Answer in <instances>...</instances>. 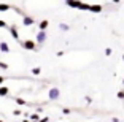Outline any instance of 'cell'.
Segmentation results:
<instances>
[{"label":"cell","instance_id":"24","mask_svg":"<svg viewBox=\"0 0 124 122\" xmlns=\"http://www.w3.org/2000/svg\"><path fill=\"white\" fill-rule=\"evenodd\" d=\"M64 54H65V52H64V51H57V52H56V56H57V57H62Z\"/></svg>","mask_w":124,"mask_h":122},{"label":"cell","instance_id":"23","mask_svg":"<svg viewBox=\"0 0 124 122\" xmlns=\"http://www.w3.org/2000/svg\"><path fill=\"white\" fill-rule=\"evenodd\" d=\"M62 113H64V114H70V113H72V111H70L69 108H64V109H62Z\"/></svg>","mask_w":124,"mask_h":122},{"label":"cell","instance_id":"3","mask_svg":"<svg viewBox=\"0 0 124 122\" xmlns=\"http://www.w3.org/2000/svg\"><path fill=\"white\" fill-rule=\"evenodd\" d=\"M59 97H61V90L57 87H51L49 92H48V98L51 101H56V100H59Z\"/></svg>","mask_w":124,"mask_h":122},{"label":"cell","instance_id":"20","mask_svg":"<svg viewBox=\"0 0 124 122\" xmlns=\"http://www.w3.org/2000/svg\"><path fill=\"white\" fill-rule=\"evenodd\" d=\"M5 27H7V22L3 19H0V29H5Z\"/></svg>","mask_w":124,"mask_h":122},{"label":"cell","instance_id":"30","mask_svg":"<svg viewBox=\"0 0 124 122\" xmlns=\"http://www.w3.org/2000/svg\"><path fill=\"white\" fill-rule=\"evenodd\" d=\"M123 84H124V79H123Z\"/></svg>","mask_w":124,"mask_h":122},{"label":"cell","instance_id":"26","mask_svg":"<svg viewBox=\"0 0 124 122\" xmlns=\"http://www.w3.org/2000/svg\"><path fill=\"white\" fill-rule=\"evenodd\" d=\"M111 122H119V119H118V117H113V119H111Z\"/></svg>","mask_w":124,"mask_h":122},{"label":"cell","instance_id":"25","mask_svg":"<svg viewBox=\"0 0 124 122\" xmlns=\"http://www.w3.org/2000/svg\"><path fill=\"white\" fill-rule=\"evenodd\" d=\"M3 81H5V78L2 75H0V86H2V84H3Z\"/></svg>","mask_w":124,"mask_h":122},{"label":"cell","instance_id":"10","mask_svg":"<svg viewBox=\"0 0 124 122\" xmlns=\"http://www.w3.org/2000/svg\"><path fill=\"white\" fill-rule=\"evenodd\" d=\"M10 93V89L7 86H0V97H8Z\"/></svg>","mask_w":124,"mask_h":122},{"label":"cell","instance_id":"14","mask_svg":"<svg viewBox=\"0 0 124 122\" xmlns=\"http://www.w3.org/2000/svg\"><path fill=\"white\" fill-rule=\"evenodd\" d=\"M15 101L19 105V106H24V105H27V101L24 100V98H21V97H16V98H15Z\"/></svg>","mask_w":124,"mask_h":122},{"label":"cell","instance_id":"27","mask_svg":"<svg viewBox=\"0 0 124 122\" xmlns=\"http://www.w3.org/2000/svg\"><path fill=\"white\" fill-rule=\"evenodd\" d=\"M111 2H113V3H119L121 0H111Z\"/></svg>","mask_w":124,"mask_h":122},{"label":"cell","instance_id":"17","mask_svg":"<svg viewBox=\"0 0 124 122\" xmlns=\"http://www.w3.org/2000/svg\"><path fill=\"white\" fill-rule=\"evenodd\" d=\"M8 68H10V65H8L7 62H2V60H0V70H8Z\"/></svg>","mask_w":124,"mask_h":122},{"label":"cell","instance_id":"22","mask_svg":"<svg viewBox=\"0 0 124 122\" xmlns=\"http://www.w3.org/2000/svg\"><path fill=\"white\" fill-rule=\"evenodd\" d=\"M13 114H15V116H21L22 113H21V109H15V111H13Z\"/></svg>","mask_w":124,"mask_h":122},{"label":"cell","instance_id":"11","mask_svg":"<svg viewBox=\"0 0 124 122\" xmlns=\"http://www.w3.org/2000/svg\"><path fill=\"white\" fill-rule=\"evenodd\" d=\"M11 10V5L8 3H0V13H5V11H10Z\"/></svg>","mask_w":124,"mask_h":122},{"label":"cell","instance_id":"18","mask_svg":"<svg viewBox=\"0 0 124 122\" xmlns=\"http://www.w3.org/2000/svg\"><path fill=\"white\" fill-rule=\"evenodd\" d=\"M118 98H119V100H124V89H121V90H118Z\"/></svg>","mask_w":124,"mask_h":122},{"label":"cell","instance_id":"15","mask_svg":"<svg viewBox=\"0 0 124 122\" xmlns=\"http://www.w3.org/2000/svg\"><path fill=\"white\" fill-rule=\"evenodd\" d=\"M59 29L64 30V32H67V30H70V25L65 24V22H61V24H59Z\"/></svg>","mask_w":124,"mask_h":122},{"label":"cell","instance_id":"1","mask_svg":"<svg viewBox=\"0 0 124 122\" xmlns=\"http://www.w3.org/2000/svg\"><path fill=\"white\" fill-rule=\"evenodd\" d=\"M21 48L24 51H37V41L35 40H24V41H19Z\"/></svg>","mask_w":124,"mask_h":122},{"label":"cell","instance_id":"29","mask_svg":"<svg viewBox=\"0 0 124 122\" xmlns=\"http://www.w3.org/2000/svg\"><path fill=\"white\" fill-rule=\"evenodd\" d=\"M123 62H124V54H123Z\"/></svg>","mask_w":124,"mask_h":122},{"label":"cell","instance_id":"31","mask_svg":"<svg viewBox=\"0 0 124 122\" xmlns=\"http://www.w3.org/2000/svg\"><path fill=\"white\" fill-rule=\"evenodd\" d=\"M0 122H3V121H0Z\"/></svg>","mask_w":124,"mask_h":122},{"label":"cell","instance_id":"6","mask_svg":"<svg viewBox=\"0 0 124 122\" xmlns=\"http://www.w3.org/2000/svg\"><path fill=\"white\" fill-rule=\"evenodd\" d=\"M8 32H10L11 38H15V40L19 41V32H18V27H16V25H10V27H8Z\"/></svg>","mask_w":124,"mask_h":122},{"label":"cell","instance_id":"7","mask_svg":"<svg viewBox=\"0 0 124 122\" xmlns=\"http://www.w3.org/2000/svg\"><path fill=\"white\" fill-rule=\"evenodd\" d=\"M80 3H81V0H65V5L69 8H77V10H78Z\"/></svg>","mask_w":124,"mask_h":122},{"label":"cell","instance_id":"13","mask_svg":"<svg viewBox=\"0 0 124 122\" xmlns=\"http://www.w3.org/2000/svg\"><path fill=\"white\" fill-rule=\"evenodd\" d=\"M29 119H30V122H38L40 121V114L38 113H33V114L29 116Z\"/></svg>","mask_w":124,"mask_h":122},{"label":"cell","instance_id":"12","mask_svg":"<svg viewBox=\"0 0 124 122\" xmlns=\"http://www.w3.org/2000/svg\"><path fill=\"white\" fill-rule=\"evenodd\" d=\"M89 7H91V3H84V2H81L80 7H78V10H81V11H89Z\"/></svg>","mask_w":124,"mask_h":122},{"label":"cell","instance_id":"4","mask_svg":"<svg viewBox=\"0 0 124 122\" xmlns=\"http://www.w3.org/2000/svg\"><path fill=\"white\" fill-rule=\"evenodd\" d=\"M35 24V19L29 14H22V25H26V27H30V25Z\"/></svg>","mask_w":124,"mask_h":122},{"label":"cell","instance_id":"21","mask_svg":"<svg viewBox=\"0 0 124 122\" xmlns=\"http://www.w3.org/2000/svg\"><path fill=\"white\" fill-rule=\"evenodd\" d=\"M38 122H49V117H46V116H45V117H40Z\"/></svg>","mask_w":124,"mask_h":122},{"label":"cell","instance_id":"9","mask_svg":"<svg viewBox=\"0 0 124 122\" xmlns=\"http://www.w3.org/2000/svg\"><path fill=\"white\" fill-rule=\"evenodd\" d=\"M49 27V21L48 19H43V21L38 22V30H46Z\"/></svg>","mask_w":124,"mask_h":122},{"label":"cell","instance_id":"2","mask_svg":"<svg viewBox=\"0 0 124 122\" xmlns=\"http://www.w3.org/2000/svg\"><path fill=\"white\" fill-rule=\"evenodd\" d=\"M46 40H48L46 30H38V32L35 33V41H37V44H43Z\"/></svg>","mask_w":124,"mask_h":122},{"label":"cell","instance_id":"16","mask_svg":"<svg viewBox=\"0 0 124 122\" xmlns=\"http://www.w3.org/2000/svg\"><path fill=\"white\" fill-rule=\"evenodd\" d=\"M40 73H41V68H40V67H33V68H32V75L38 76Z\"/></svg>","mask_w":124,"mask_h":122},{"label":"cell","instance_id":"5","mask_svg":"<svg viewBox=\"0 0 124 122\" xmlns=\"http://www.w3.org/2000/svg\"><path fill=\"white\" fill-rule=\"evenodd\" d=\"M103 7L100 3H91V7H89V11L91 13H94V14H99V13H102Z\"/></svg>","mask_w":124,"mask_h":122},{"label":"cell","instance_id":"19","mask_svg":"<svg viewBox=\"0 0 124 122\" xmlns=\"http://www.w3.org/2000/svg\"><path fill=\"white\" fill-rule=\"evenodd\" d=\"M111 54H113V51H111V48H105V56H111Z\"/></svg>","mask_w":124,"mask_h":122},{"label":"cell","instance_id":"8","mask_svg":"<svg viewBox=\"0 0 124 122\" xmlns=\"http://www.w3.org/2000/svg\"><path fill=\"white\" fill-rule=\"evenodd\" d=\"M0 51H2V52L3 54H10V46H8V43L7 41H0Z\"/></svg>","mask_w":124,"mask_h":122},{"label":"cell","instance_id":"28","mask_svg":"<svg viewBox=\"0 0 124 122\" xmlns=\"http://www.w3.org/2000/svg\"><path fill=\"white\" fill-rule=\"evenodd\" d=\"M22 122H30V119H24V121H22Z\"/></svg>","mask_w":124,"mask_h":122}]
</instances>
